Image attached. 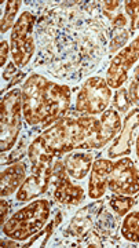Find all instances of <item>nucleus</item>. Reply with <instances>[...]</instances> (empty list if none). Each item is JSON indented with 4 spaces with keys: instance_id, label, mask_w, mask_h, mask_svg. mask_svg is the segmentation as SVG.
Listing matches in <instances>:
<instances>
[{
    "instance_id": "obj_1",
    "label": "nucleus",
    "mask_w": 139,
    "mask_h": 248,
    "mask_svg": "<svg viewBox=\"0 0 139 248\" xmlns=\"http://www.w3.org/2000/svg\"><path fill=\"white\" fill-rule=\"evenodd\" d=\"M22 115L31 127L48 128L68 112L72 93L65 84L33 73L22 86Z\"/></svg>"
},
{
    "instance_id": "obj_2",
    "label": "nucleus",
    "mask_w": 139,
    "mask_h": 248,
    "mask_svg": "<svg viewBox=\"0 0 139 248\" xmlns=\"http://www.w3.org/2000/svg\"><path fill=\"white\" fill-rule=\"evenodd\" d=\"M101 120L94 116L81 115L78 117H62L43 134V138L55 157L69 153L90 141L99 130Z\"/></svg>"
},
{
    "instance_id": "obj_3",
    "label": "nucleus",
    "mask_w": 139,
    "mask_h": 248,
    "mask_svg": "<svg viewBox=\"0 0 139 248\" xmlns=\"http://www.w3.org/2000/svg\"><path fill=\"white\" fill-rule=\"evenodd\" d=\"M51 215V204L48 200H36L14 214L3 225L1 231L7 239L18 241L33 237L44 228Z\"/></svg>"
},
{
    "instance_id": "obj_4",
    "label": "nucleus",
    "mask_w": 139,
    "mask_h": 248,
    "mask_svg": "<svg viewBox=\"0 0 139 248\" xmlns=\"http://www.w3.org/2000/svg\"><path fill=\"white\" fill-rule=\"evenodd\" d=\"M22 115V91L14 89L7 91L0 102V149L1 153L15 146L21 131Z\"/></svg>"
},
{
    "instance_id": "obj_5",
    "label": "nucleus",
    "mask_w": 139,
    "mask_h": 248,
    "mask_svg": "<svg viewBox=\"0 0 139 248\" xmlns=\"http://www.w3.org/2000/svg\"><path fill=\"white\" fill-rule=\"evenodd\" d=\"M33 24L35 16L29 11H24L18 17L15 25L11 32V57L17 68H24L32 60L35 53V40H33Z\"/></svg>"
},
{
    "instance_id": "obj_6",
    "label": "nucleus",
    "mask_w": 139,
    "mask_h": 248,
    "mask_svg": "<svg viewBox=\"0 0 139 248\" xmlns=\"http://www.w3.org/2000/svg\"><path fill=\"white\" fill-rule=\"evenodd\" d=\"M112 91L106 80L102 78H90L87 79L76 98V110L81 115L94 116L104 113L110 102Z\"/></svg>"
},
{
    "instance_id": "obj_7",
    "label": "nucleus",
    "mask_w": 139,
    "mask_h": 248,
    "mask_svg": "<svg viewBox=\"0 0 139 248\" xmlns=\"http://www.w3.org/2000/svg\"><path fill=\"white\" fill-rule=\"evenodd\" d=\"M108 187L123 196H134L139 192V171L130 157H123L113 163Z\"/></svg>"
},
{
    "instance_id": "obj_8",
    "label": "nucleus",
    "mask_w": 139,
    "mask_h": 248,
    "mask_svg": "<svg viewBox=\"0 0 139 248\" xmlns=\"http://www.w3.org/2000/svg\"><path fill=\"white\" fill-rule=\"evenodd\" d=\"M139 60V36L114 57L106 72V83L110 89H120L128 80V72Z\"/></svg>"
},
{
    "instance_id": "obj_9",
    "label": "nucleus",
    "mask_w": 139,
    "mask_h": 248,
    "mask_svg": "<svg viewBox=\"0 0 139 248\" xmlns=\"http://www.w3.org/2000/svg\"><path fill=\"white\" fill-rule=\"evenodd\" d=\"M51 184L54 186L55 202L65 205H77L84 200V190L81 186L75 185L70 181L69 174L62 161H57L52 167Z\"/></svg>"
},
{
    "instance_id": "obj_10",
    "label": "nucleus",
    "mask_w": 139,
    "mask_h": 248,
    "mask_svg": "<svg viewBox=\"0 0 139 248\" xmlns=\"http://www.w3.org/2000/svg\"><path fill=\"white\" fill-rule=\"evenodd\" d=\"M32 174L26 178L24 184L17 190V202L25 203L31 202L40 195H44L51 184V166H33L31 167Z\"/></svg>"
},
{
    "instance_id": "obj_11",
    "label": "nucleus",
    "mask_w": 139,
    "mask_h": 248,
    "mask_svg": "<svg viewBox=\"0 0 139 248\" xmlns=\"http://www.w3.org/2000/svg\"><path fill=\"white\" fill-rule=\"evenodd\" d=\"M122 119L116 112V109H106L101 117V125L98 133L90 140L84 142L80 149H101L106 143L113 140L117 133L122 130Z\"/></svg>"
},
{
    "instance_id": "obj_12",
    "label": "nucleus",
    "mask_w": 139,
    "mask_h": 248,
    "mask_svg": "<svg viewBox=\"0 0 139 248\" xmlns=\"http://www.w3.org/2000/svg\"><path fill=\"white\" fill-rule=\"evenodd\" d=\"M139 127V108L131 110L127 115L124 123L122 125V131L119 137L114 140L113 145L108 151V157L116 159L127 156L131 153V146H132V140H134V131Z\"/></svg>"
},
{
    "instance_id": "obj_13",
    "label": "nucleus",
    "mask_w": 139,
    "mask_h": 248,
    "mask_svg": "<svg viewBox=\"0 0 139 248\" xmlns=\"http://www.w3.org/2000/svg\"><path fill=\"white\" fill-rule=\"evenodd\" d=\"M110 159H98L91 167V175L88 182V196L93 200H98L106 193V187L109 182V175L113 167Z\"/></svg>"
},
{
    "instance_id": "obj_14",
    "label": "nucleus",
    "mask_w": 139,
    "mask_h": 248,
    "mask_svg": "<svg viewBox=\"0 0 139 248\" xmlns=\"http://www.w3.org/2000/svg\"><path fill=\"white\" fill-rule=\"evenodd\" d=\"M26 179V166L24 163H14L6 170H3L0 177V195L9 197L15 193Z\"/></svg>"
},
{
    "instance_id": "obj_15",
    "label": "nucleus",
    "mask_w": 139,
    "mask_h": 248,
    "mask_svg": "<svg viewBox=\"0 0 139 248\" xmlns=\"http://www.w3.org/2000/svg\"><path fill=\"white\" fill-rule=\"evenodd\" d=\"M94 164V155L93 153H69L65 160L63 166L66 169V172L69 177L75 181H81L91 171V167Z\"/></svg>"
},
{
    "instance_id": "obj_16",
    "label": "nucleus",
    "mask_w": 139,
    "mask_h": 248,
    "mask_svg": "<svg viewBox=\"0 0 139 248\" xmlns=\"http://www.w3.org/2000/svg\"><path fill=\"white\" fill-rule=\"evenodd\" d=\"M99 205H101V203L91 204V205H88L86 208L80 210L75 215V218L72 219L69 226V231L73 236H76V237L84 236L93 228L96 217V210H98Z\"/></svg>"
},
{
    "instance_id": "obj_17",
    "label": "nucleus",
    "mask_w": 139,
    "mask_h": 248,
    "mask_svg": "<svg viewBox=\"0 0 139 248\" xmlns=\"http://www.w3.org/2000/svg\"><path fill=\"white\" fill-rule=\"evenodd\" d=\"M54 157H55L54 153L50 151V148L47 146V143L42 138V135H39L29 145L28 159L31 161V167H33V166H51Z\"/></svg>"
},
{
    "instance_id": "obj_18",
    "label": "nucleus",
    "mask_w": 139,
    "mask_h": 248,
    "mask_svg": "<svg viewBox=\"0 0 139 248\" xmlns=\"http://www.w3.org/2000/svg\"><path fill=\"white\" fill-rule=\"evenodd\" d=\"M123 237L132 243H139V213H128L122 225Z\"/></svg>"
},
{
    "instance_id": "obj_19",
    "label": "nucleus",
    "mask_w": 139,
    "mask_h": 248,
    "mask_svg": "<svg viewBox=\"0 0 139 248\" xmlns=\"http://www.w3.org/2000/svg\"><path fill=\"white\" fill-rule=\"evenodd\" d=\"M62 221V215L60 211H57V214H55V218L52 219L46 228H44V231L39 232L37 234H35L33 237H32V240L26 244V246H22V247H32V246H35L36 243H39L40 244V247H44L46 244H47V241H48V239L51 237L52 232H54V229L60 225V222Z\"/></svg>"
},
{
    "instance_id": "obj_20",
    "label": "nucleus",
    "mask_w": 139,
    "mask_h": 248,
    "mask_svg": "<svg viewBox=\"0 0 139 248\" xmlns=\"http://www.w3.org/2000/svg\"><path fill=\"white\" fill-rule=\"evenodd\" d=\"M21 0H9L6 3V10L1 18V33H6L9 29L14 28L15 25V17L18 14V10L21 7Z\"/></svg>"
},
{
    "instance_id": "obj_21",
    "label": "nucleus",
    "mask_w": 139,
    "mask_h": 248,
    "mask_svg": "<svg viewBox=\"0 0 139 248\" xmlns=\"http://www.w3.org/2000/svg\"><path fill=\"white\" fill-rule=\"evenodd\" d=\"M110 207L113 208V211L119 217H123V215H127L128 211L134 207L135 204V200L131 197V196H123V195H116L114 193L112 197H110Z\"/></svg>"
},
{
    "instance_id": "obj_22",
    "label": "nucleus",
    "mask_w": 139,
    "mask_h": 248,
    "mask_svg": "<svg viewBox=\"0 0 139 248\" xmlns=\"http://www.w3.org/2000/svg\"><path fill=\"white\" fill-rule=\"evenodd\" d=\"M124 7L128 17L131 18L130 33H134L137 29H139V0H127Z\"/></svg>"
},
{
    "instance_id": "obj_23",
    "label": "nucleus",
    "mask_w": 139,
    "mask_h": 248,
    "mask_svg": "<svg viewBox=\"0 0 139 248\" xmlns=\"http://www.w3.org/2000/svg\"><path fill=\"white\" fill-rule=\"evenodd\" d=\"M131 99L130 95H128V90L124 89V87H120L119 91L116 93L114 95V108L122 112V113H125L128 112V109L131 108Z\"/></svg>"
},
{
    "instance_id": "obj_24",
    "label": "nucleus",
    "mask_w": 139,
    "mask_h": 248,
    "mask_svg": "<svg viewBox=\"0 0 139 248\" xmlns=\"http://www.w3.org/2000/svg\"><path fill=\"white\" fill-rule=\"evenodd\" d=\"M128 95L132 104L139 107V65L135 68L134 76L130 81V87H128Z\"/></svg>"
},
{
    "instance_id": "obj_25",
    "label": "nucleus",
    "mask_w": 139,
    "mask_h": 248,
    "mask_svg": "<svg viewBox=\"0 0 139 248\" xmlns=\"http://www.w3.org/2000/svg\"><path fill=\"white\" fill-rule=\"evenodd\" d=\"M128 39H130V32H127V31H124V29H117V37L113 36V39H112V42H110V47H109L110 53L117 51L120 47H123V46L127 43Z\"/></svg>"
},
{
    "instance_id": "obj_26",
    "label": "nucleus",
    "mask_w": 139,
    "mask_h": 248,
    "mask_svg": "<svg viewBox=\"0 0 139 248\" xmlns=\"http://www.w3.org/2000/svg\"><path fill=\"white\" fill-rule=\"evenodd\" d=\"M26 148V138L24 137L22 140H21V143H19V146H18L15 151L13 152L11 155H10V157L7 159V164H11V163H18V160L21 159L22 156H24V152H25Z\"/></svg>"
},
{
    "instance_id": "obj_27",
    "label": "nucleus",
    "mask_w": 139,
    "mask_h": 248,
    "mask_svg": "<svg viewBox=\"0 0 139 248\" xmlns=\"http://www.w3.org/2000/svg\"><path fill=\"white\" fill-rule=\"evenodd\" d=\"M10 51H11L10 45L6 40H3V42H1V46H0V66H4V65H6Z\"/></svg>"
},
{
    "instance_id": "obj_28",
    "label": "nucleus",
    "mask_w": 139,
    "mask_h": 248,
    "mask_svg": "<svg viewBox=\"0 0 139 248\" xmlns=\"http://www.w3.org/2000/svg\"><path fill=\"white\" fill-rule=\"evenodd\" d=\"M0 211H1V221H0V225H1V228H3V225L6 223L7 217H9L10 214V204L9 202H6L4 199L0 200Z\"/></svg>"
},
{
    "instance_id": "obj_29",
    "label": "nucleus",
    "mask_w": 139,
    "mask_h": 248,
    "mask_svg": "<svg viewBox=\"0 0 139 248\" xmlns=\"http://www.w3.org/2000/svg\"><path fill=\"white\" fill-rule=\"evenodd\" d=\"M112 25L117 29H123L124 25H127V18L124 14H117V17H112Z\"/></svg>"
},
{
    "instance_id": "obj_30",
    "label": "nucleus",
    "mask_w": 139,
    "mask_h": 248,
    "mask_svg": "<svg viewBox=\"0 0 139 248\" xmlns=\"http://www.w3.org/2000/svg\"><path fill=\"white\" fill-rule=\"evenodd\" d=\"M119 6H120V1H119V0H113V1H104L105 16H109V13H110V11H113V10L119 9Z\"/></svg>"
},
{
    "instance_id": "obj_31",
    "label": "nucleus",
    "mask_w": 139,
    "mask_h": 248,
    "mask_svg": "<svg viewBox=\"0 0 139 248\" xmlns=\"http://www.w3.org/2000/svg\"><path fill=\"white\" fill-rule=\"evenodd\" d=\"M17 66H15V63L14 62H10L9 65H7V69L3 72V79L4 80H9L11 78V75H17Z\"/></svg>"
},
{
    "instance_id": "obj_32",
    "label": "nucleus",
    "mask_w": 139,
    "mask_h": 248,
    "mask_svg": "<svg viewBox=\"0 0 139 248\" xmlns=\"http://www.w3.org/2000/svg\"><path fill=\"white\" fill-rule=\"evenodd\" d=\"M24 78H25V73H24V72H18L17 75H14V78H13L11 81L7 84V89L6 90H10L13 86H15L17 83H19V79H24Z\"/></svg>"
},
{
    "instance_id": "obj_33",
    "label": "nucleus",
    "mask_w": 139,
    "mask_h": 248,
    "mask_svg": "<svg viewBox=\"0 0 139 248\" xmlns=\"http://www.w3.org/2000/svg\"><path fill=\"white\" fill-rule=\"evenodd\" d=\"M1 247H21L18 240H1Z\"/></svg>"
},
{
    "instance_id": "obj_34",
    "label": "nucleus",
    "mask_w": 139,
    "mask_h": 248,
    "mask_svg": "<svg viewBox=\"0 0 139 248\" xmlns=\"http://www.w3.org/2000/svg\"><path fill=\"white\" fill-rule=\"evenodd\" d=\"M137 157L139 160V134H138V138H137Z\"/></svg>"
}]
</instances>
